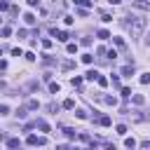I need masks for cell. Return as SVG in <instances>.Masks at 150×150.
Segmentation results:
<instances>
[{"label": "cell", "instance_id": "1", "mask_svg": "<svg viewBox=\"0 0 150 150\" xmlns=\"http://www.w3.org/2000/svg\"><path fill=\"white\" fill-rule=\"evenodd\" d=\"M145 19L143 16H138V14H129L127 16V21H124V26L131 31V35H134V38H141L143 35V31H145Z\"/></svg>", "mask_w": 150, "mask_h": 150}, {"label": "cell", "instance_id": "2", "mask_svg": "<svg viewBox=\"0 0 150 150\" xmlns=\"http://www.w3.org/2000/svg\"><path fill=\"white\" fill-rule=\"evenodd\" d=\"M52 35H54V38H56L59 42H66L68 38H70V35H68L66 31H59V28H52Z\"/></svg>", "mask_w": 150, "mask_h": 150}, {"label": "cell", "instance_id": "3", "mask_svg": "<svg viewBox=\"0 0 150 150\" xmlns=\"http://www.w3.org/2000/svg\"><path fill=\"white\" fill-rule=\"evenodd\" d=\"M134 7L141 10V12H145V10H150V3H148V0H134Z\"/></svg>", "mask_w": 150, "mask_h": 150}, {"label": "cell", "instance_id": "4", "mask_svg": "<svg viewBox=\"0 0 150 150\" xmlns=\"http://www.w3.org/2000/svg\"><path fill=\"white\" fill-rule=\"evenodd\" d=\"M120 73L124 75V78H131V75H134V63H131V66H124V68H122Z\"/></svg>", "mask_w": 150, "mask_h": 150}, {"label": "cell", "instance_id": "5", "mask_svg": "<svg viewBox=\"0 0 150 150\" xmlns=\"http://www.w3.org/2000/svg\"><path fill=\"white\" fill-rule=\"evenodd\" d=\"M96 122H99V124H101V127H110V124H112V120H110V117H108V115H101V117H99V120H96Z\"/></svg>", "mask_w": 150, "mask_h": 150}, {"label": "cell", "instance_id": "6", "mask_svg": "<svg viewBox=\"0 0 150 150\" xmlns=\"http://www.w3.org/2000/svg\"><path fill=\"white\" fill-rule=\"evenodd\" d=\"M19 145H21V143H19V138H7V148H10V150H16Z\"/></svg>", "mask_w": 150, "mask_h": 150}, {"label": "cell", "instance_id": "7", "mask_svg": "<svg viewBox=\"0 0 150 150\" xmlns=\"http://www.w3.org/2000/svg\"><path fill=\"white\" fill-rule=\"evenodd\" d=\"M131 101H134L136 106H143V103H145V99H143V94H134V96H131Z\"/></svg>", "mask_w": 150, "mask_h": 150}, {"label": "cell", "instance_id": "8", "mask_svg": "<svg viewBox=\"0 0 150 150\" xmlns=\"http://www.w3.org/2000/svg\"><path fill=\"white\" fill-rule=\"evenodd\" d=\"M35 127L40 129V131H49V124H47L45 120H38V122H35Z\"/></svg>", "mask_w": 150, "mask_h": 150}, {"label": "cell", "instance_id": "9", "mask_svg": "<svg viewBox=\"0 0 150 150\" xmlns=\"http://www.w3.org/2000/svg\"><path fill=\"white\" fill-rule=\"evenodd\" d=\"M99 75H101L99 70H87V80H91V82H94V80H99Z\"/></svg>", "mask_w": 150, "mask_h": 150}, {"label": "cell", "instance_id": "10", "mask_svg": "<svg viewBox=\"0 0 150 150\" xmlns=\"http://www.w3.org/2000/svg\"><path fill=\"white\" fill-rule=\"evenodd\" d=\"M38 141H40V136H35V134H31V136L26 138V143H28V145H38Z\"/></svg>", "mask_w": 150, "mask_h": 150}, {"label": "cell", "instance_id": "11", "mask_svg": "<svg viewBox=\"0 0 150 150\" xmlns=\"http://www.w3.org/2000/svg\"><path fill=\"white\" fill-rule=\"evenodd\" d=\"M63 134H66V138H75V129H70V127H63Z\"/></svg>", "mask_w": 150, "mask_h": 150}, {"label": "cell", "instance_id": "12", "mask_svg": "<svg viewBox=\"0 0 150 150\" xmlns=\"http://www.w3.org/2000/svg\"><path fill=\"white\" fill-rule=\"evenodd\" d=\"M61 68H63V70H73V68H75V63H73V61H63V63H61Z\"/></svg>", "mask_w": 150, "mask_h": 150}, {"label": "cell", "instance_id": "13", "mask_svg": "<svg viewBox=\"0 0 150 150\" xmlns=\"http://www.w3.org/2000/svg\"><path fill=\"white\" fill-rule=\"evenodd\" d=\"M63 108L73 110V108H75V101H73V99H66V101H63Z\"/></svg>", "mask_w": 150, "mask_h": 150}, {"label": "cell", "instance_id": "14", "mask_svg": "<svg viewBox=\"0 0 150 150\" xmlns=\"http://www.w3.org/2000/svg\"><path fill=\"white\" fill-rule=\"evenodd\" d=\"M124 145H127L129 150H134V148H136V141H134V138H127V141H124Z\"/></svg>", "mask_w": 150, "mask_h": 150}, {"label": "cell", "instance_id": "15", "mask_svg": "<svg viewBox=\"0 0 150 150\" xmlns=\"http://www.w3.org/2000/svg\"><path fill=\"white\" fill-rule=\"evenodd\" d=\"M115 131H117L120 136H124V134H127V127H124V124H117V127H115Z\"/></svg>", "mask_w": 150, "mask_h": 150}, {"label": "cell", "instance_id": "16", "mask_svg": "<svg viewBox=\"0 0 150 150\" xmlns=\"http://www.w3.org/2000/svg\"><path fill=\"white\" fill-rule=\"evenodd\" d=\"M141 85H150V73H143L141 75Z\"/></svg>", "mask_w": 150, "mask_h": 150}, {"label": "cell", "instance_id": "17", "mask_svg": "<svg viewBox=\"0 0 150 150\" xmlns=\"http://www.w3.org/2000/svg\"><path fill=\"white\" fill-rule=\"evenodd\" d=\"M99 38H101V40H108V38H110V33H108L106 28H101V31H99Z\"/></svg>", "mask_w": 150, "mask_h": 150}, {"label": "cell", "instance_id": "18", "mask_svg": "<svg viewBox=\"0 0 150 150\" xmlns=\"http://www.w3.org/2000/svg\"><path fill=\"white\" fill-rule=\"evenodd\" d=\"M0 35H3V38H10V35H12V31L5 26V28H0Z\"/></svg>", "mask_w": 150, "mask_h": 150}, {"label": "cell", "instance_id": "19", "mask_svg": "<svg viewBox=\"0 0 150 150\" xmlns=\"http://www.w3.org/2000/svg\"><path fill=\"white\" fill-rule=\"evenodd\" d=\"M66 52H68V54H75V52H78V45H73V42H70V45L66 47Z\"/></svg>", "mask_w": 150, "mask_h": 150}, {"label": "cell", "instance_id": "20", "mask_svg": "<svg viewBox=\"0 0 150 150\" xmlns=\"http://www.w3.org/2000/svg\"><path fill=\"white\" fill-rule=\"evenodd\" d=\"M112 42H115V45H117V47H120V49H122V47H124V40H122V38H112Z\"/></svg>", "mask_w": 150, "mask_h": 150}, {"label": "cell", "instance_id": "21", "mask_svg": "<svg viewBox=\"0 0 150 150\" xmlns=\"http://www.w3.org/2000/svg\"><path fill=\"white\" fill-rule=\"evenodd\" d=\"M91 59H94L91 54H82V63H91Z\"/></svg>", "mask_w": 150, "mask_h": 150}, {"label": "cell", "instance_id": "22", "mask_svg": "<svg viewBox=\"0 0 150 150\" xmlns=\"http://www.w3.org/2000/svg\"><path fill=\"white\" fill-rule=\"evenodd\" d=\"M24 19H26V24H31V26H33V24H35V16H33V14H26V16H24Z\"/></svg>", "mask_w": 150, "mask_h": 150}, {"label": "cell", "instance_id": "23", "mask_svg": "<svg viewBox=\"0 0 150 150\" xmlns=\"http://www.w3.org/2000/svg\"><path fill=\"white\" fill-rule=\"evenodd\" d=\"M70 85H73V87H80V85H82V78H73Z\"/></svg>", "mask_w": 150, "mask_h": 150}, {"label": "cell", "instance_id": "24", "mask_svg": "<svg viewBox=\"0 0 150 150\" xmlns=\"http://www.w3.org/2000/svg\"><path fill=\"white\" fill-rule=\"evenodd\" d=\"M49 91H52V94H59V85L52 82V85H49Z\"/></svg>", "mask_w": 150, "mask_h": 150}, {"label": "cell", "instance_id": "25", "mask_svg": "<svg viewBox=\"0 0 150 150\" xmlns=\"http://www.w3.org/2000/svg\"><path fill=\"white\" fill-rule=\"evenodd\" d=\"M103 101H106L108 106H115V103H117V101H115V99H112V96H103Z\"/></svg>", "mask_w": 150, "mask_h": 150}, {"label": "cell", "instance_id": "26", "mask_svg": "<svg viewBox=\"0 0 150 150\" xmlns=\"http://www.w3.org/2000/svg\"><path fill=\"white\" fill-rule=\"evenodd\" d=\"M5 10H10V5H7V0H0V12H5Z\"/></svg>", "mask_w": 150, "mask_h": 150}, {"label": "cell", "instance_id": "27", "mask_svg": "<svg viewBox=\"0 0 150 150\" xmlns=\"http://www.w3.org/2000/svg\"><path fill=\"white\" fill-rule=\"evenodd\" d=\"M101 19H103V21H112V16H110L108 12H101Z\"/></svg>", "mask_w": 150, "mask_h": 150}, {"label": "cell", "instance_id": "28", "mask_svg": "<svg viewBox=\"0 0 150 150\" xmlns=\"http://www.w3.org/2000/svg\"><path fill=\"white\" fill-rule=\"evenodd\" d=\"M96 82H99V85H101V87H106V85H108V80H106V78H103V75H99V80H96Z\"/></svg>", "mask_w": 150, "mask_h": 150}, {"label": "cell", "instance_id": "29", "mask_svg": "<svg viewBox=\"0 0 150 150\" xmlns=\"http://www.w3.org/2000/svg\"><path fill=\"white\" fill-rule=\"evenodd\" d=\"M112 87H117V89H120V78H117V75H112Z\"/></svg>", "mask_w": 150, "mask_h": 150}, {"label": "cell", "instance_id": "30", "mask_svg": "<svg viewBox=\"0 0 150 150\" xmlns=\"http://www.w3.org/2000/svg\"><path fill=\"white\" fill-rule=\"evenodd\" d=\"M122 96H131V89L129 87H122Z\"/></svg>", "mask_w": 150, "mask_h": 150}, {"label": "cell", "instance_id": "31", "mask_svg": "<svg viewBox=\"0 0 150 150\" xmlns=\"http://www.w3.org/2000/svg\"><path fill=\"white\" fill-rule=\"evenodd\" d=\"M42 47H45V49H49V47H52V40H47V38H45V40H42Z\"/></svg>", "mask_w": 150, "mask_h": 150}, {"label": "cell", "instance_id": "32", "mask_svg": "<svg viewBox=\"0 0 150 150\" xmlns=\"http://www.w3.org/2000/svg\"><path fill=\"white\" fill-rule=\"evenodd\" d=\"M28 108L31 110H38V101H28Z\"/></svg>", "mask_w": 150, "mask_h": 150}, {"label": "cell", "instance_id": "33", "mask_svg": "<svg viewBox=\"0 0 150 150\" xmlns=\"http://www.w3.org/2000/svg\"><path fill=\"white\" fill-rule=\"evenodd\" d=\"M7 112H10V108H7V106H0V115H7Z\"/></svg>", "mask_w": 150, "mask_h": 150}, {"label": "cell", "instance_id": "34", "mask_svg": "<svg viewBox=\"0 0 150 150\" xmlns=\"http://www.w3.org/2000/svg\"><path fill=\"white\" fill-rule=\"evenodd\" d=\"M7 68V61H0V70H5Z\"/></svg>", "mask_w": 150, "mask_h": 150}, {"label": "cell", "instance_id": "35", "mask_svg": "<svg viewBox=\"0 0 150 150\" xmlns=\"http://www.w3.org/2000/svg\"><path fill=\"white\" fill-rule=\"evenodd\" d=\"M108 3H110V5H120L122 0H108Z\"/></svg>", "mask_w": 150, "mask_h": 150}, {"label": "cell", "instance_id": "36", "mask_svg": "<svg viewBox=\"0 0 150 150\" xmlns=\"http://www.w3.org/2000/svg\"><path fill=\"white\" fill-rule=\"evenodd\" d=\"M106 150H117V148L115 145H106Z\"/></svg>", "mask_w": 150, "mask_h": 150}, {"label": "cell", "instance_id": "37", "mask_svg": "<svg viewBox=\"0 0 150 150\" xmlns=\"http://www.w3.org/2000/svg\"><path fill=\"white\" fill-rule=\"evenodd\" d=\"M3 138H5V134H3V131H0V141H3Z\"/></svg>", "mask_w": 150, "mask_h": 150}, {"label": "cell", "instance_id": "38", "mask_svg": "<svg viewBox=\"0 0 150 150\" xmlns=\"http://www.w3.org/2000/svg\"><path fill=\"white\" fill-rule=\"evenodd\" d=\"M145 42H148V45H150V35H148V38H145Z\"/></svg>", "mask_w": 150, "mask_h": 150}, {"label": "cell", "instance_id": "39", "mask_svg": "<svg viewBox=\"0 0 150 150\" xmlns=\"http://www.w3.org/2000/svg\"><path fill=\"white\" fill-rule=\"evenodd\" d=\"M0 54H3V49H0Z\"/></svg>", "mask_w": 150, "mask_h": 150}]
</instances>
